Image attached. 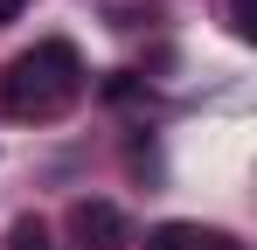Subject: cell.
Returning <instances> with one entry per match:
<instances>
[{"mask_svg": "<svg viewBox=\"0 0 257 250\" xmlns=\"http://www.w3.org/2000/svg\"><path fill=\"white\" fill-rule=\"evenodd\" d=\"M77 97H84V56H77V42H63V35L35 42L0 77V111L7 118H35L42 125V118H63Z\"/></svg>", "mask_w": 257, "mask_h": 250, "instance_id": "6da1fadb", "label": "cell"}, {"mask_svg": "<svg viewBox=\"0 0 257 250\" xmlns=\"http://www.w3.org/2000/svg\"><path fill=\"white\" fill-rule=\"evenodd\" d=\"M63 236H70V250H125L132 243V215L118 202H70Z\"/></svg>", "mask_w": 257, "mask_h": 250, "instance_id": "7a4b0ae2", "label": "cell"}, {"mask_svg": "<svg viewBox=\"0 0 257 250\" xmlns=\"http://www.w3.org/2000/svg\"><path fill=\"white\" fill-rule=\"evenodd\" d=\"M146 250H202V222H160L146 229Z\"/></svg>", "mask_w": 257, "mask_h": 250, "instance_id": "3957f363", "label": "cell"}, {"mask_svg": "<svg viewBox=\"0 0 257 250\" xmlns=\"http://www.w3.org/2000/svg\"><path fill=\"white\" fill-rule=\"evenodd\" d=\"M7 250H56V243H49V222H42V215H21V222L7 229Z\"/></svg>", "mask_w": 257, "mask_h": 250, "instance_id": "277c9868", "label": "cell"}, {"mask_svg": "<svg viewBox=\"0 0 257 250\" xmlns=\"http://www.w3.org/2000/svg\"><path fill=\"white\" fill-rule=\"evenodd\" d=\"M104 97H111V104H139V97H146V77H132V70H111V77H104Z\"/></svg>", "mask_w": 257, "mask_h": 250, "instance_id": "5b68a950", "label": "cell"}, {"mask_svg": "<svg viewBox=\"0 0 257 250\" xmlns=\"http://www.w3.org/2000/svg\"><path fill=\"white\" fill-rule=\"evenodd\" d=\"M229 35H236V42H257V0H229Z\"/></svg>", "mask_w": 257, "mask_h": 250, "instance_id": "8992f818", "label": "cell"}, {"mask_svg": "<svg viewBox=\"0 0 257 250\" xmlns=\"http://www.w3.org/2000/svg\"><path fill=\"white\" fill-rule=\"evenodd\" d=\"M202 250H243L236 236H222V229H202Z\"/></svg>", "mask_w": 257, "mask_h": 250, "instance_id": "52a82bcc", "label": "cell"}, {"mask_svg": "<svg viewBox=\"0 0 257 250\" xmlns=\"http://www.w3.org/2000/svg\"><path fill=\"white\" fill-rule=\"evenodd\" d=\"M14 14H21V0H0V21H14Z\"/></svg>", "mask_w": 257, "mask_h": 250, "instance_id": "ba28073f", "label": "cell"}]
</instances>
